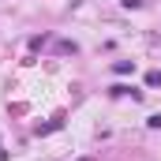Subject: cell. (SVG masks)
<instances>
[{"label":"cell","mask_w":161,"mask_h":161,"mask_svg":"<svg viewBox=\"0 0 161 161\" xmlns=\"http://www.w3.org/2000/svg\"><path fill=\"white\" fill-rule=\"evenodd\" d=\"M109 94H113V97H124V94H131V97H135V101H139V97H142V94H139V90H135V86H120V82H116V86H109Z\"/></svg>","instance_id":"obj_1"},{"label":"cell","mask_w":161,"mask_h":161,"mask_svg":"<svg viewBox=\"0 0 161 161\" xmlns=\"http://www.w3.org/2000/svg\"><path fill=\"white\" fill-rule=\"evenodd\" d=\"M146 86H161V71H150L146 75Z\"/></svg>","instance_id":"obj_4"},{"label":"cell","mask_w":161,"mask_h":161,"mask_svg":"<svg viewBox=\"0 0 161 161\" xmlns=\"http://www.w3.org/2000/svg\"><path fill=\"white\" fill-rule=\"evenodd\" d=\"M113 71H116V75H127V71H135V64H131V60H116Z\"/></svg>","instance_id":"obj_2"},{"label":"cell","mask_w":161,"mask_h":161,"mask_svg":"<svg viewBox=\"0 0 161 161\" xmlns=\"http://www.w3.org/2000/svg\"><path fill=\"white\" fill-rule=\"evenodd\" d=\"M82 161H86V158H82Z\"/></svg>","instance_id":"obj_5"},{"label":"cell","mask_w":161,"mask_h":161,"mask_svg":"<svg viewBox=\"0 0 161 161\" xmlns=\"http://www.w3.org/2000/svg\"><path fill=\"white\" fill-rule=\"evenodd\" d=\"M146 127H150V131H158V127H161V113H154V116H146Z\"/></svg>","instance_id":"obj_3"}]
</instances>
